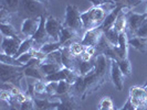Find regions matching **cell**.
I'll list each match as a JSON object with an SVG mask.
<instances>
[{
	"label": "cell",
	"mask_w": 147,
	"mask_h": 110,
	"mask_svg": "<svg viewBox=\"0 0 147 110\" xmlns=\"http://www.w3.org/2000/svg\"><path fill=\"white\" fill-rule=\"evenodd\" d=\"M106 81H107V75L97 73L95 71V67L86 76H82V84H83L81 95L82 100H85L88 96L95 93Z\"/></svg>",
	"instance_id": "1"
},
{
	"label": "cell",
	"mask_w": 147,
	"mask_h": 110,
	"mask_svg": "<svg viewBox=\"0 0 147 110\" xmlns=\"http://www.w3.org/2000/svg\"><path fill=\"white\" fill-rule=\"evenodd\" d=\"M47 13V6L37 0H20L17 15L24 20L28 18H41Z\"/></svg>",
	"instance_id": "2"
},
{
	"label": "cell",
	"mask_w": 147,
	"mask_h": 110,
	"mask_svg": "<svg viewBox=\"0 0 147 110\" xmlns=\"http://www.w3.org/2000/svg\"><path fill=\"white\" fill-rule=\"evenodd\" d=\"M106 15L107 13L103 7H92L88 11L82 12L81 19L83 23V30L88 31L101 27Z\"/></svg>",
	"instance_id": "3"
},
{
	"label": "cell",
	"mask_w": 147,
	"mask_h": 110,
	"mask_svg": "<svg viewBox=\"0 0 147 110\" xmlns=\"http://www.w3.org/2000/svg\"><path fill=\"white\" fill-rule=\"evenodd\" d=\"M1 83H11L17 87L21 88L22 78L24 77V66H11L7 64H0ZM23 90V89H22Z\"/></svg>",
	"instance_id": "4"
},
{
	"label": "cell",
	"mask_w": 147,
	"mask_h": 110,
	"mask_svg": "<svg viewBox=\"0 0 147 110\" xmlns=\"http://www.w3.org/2000/svg\"><path fill=\"white\" fill-rule=\"evenodd\" d=\"M81 13L79 8L74 5H66L65 8V15H64V19H63V27L65 28H70V29L74 30L76 32H81L83 30V23H82Z\"/></svg>",
	"instance_id": "5"
},
{
	"label": "cell",
	"mask_w": 147,
	"mask_h": 110,
	"mask_svg": "<svg viewBox=\"0 0 147 110\" xmlns=\"http://www.w3.org/2000/svg\"><path fill=\"white\" fill-rule=\"evenodd\" d=\"M45 29L51 39V42H59L60 34L63 29V21H61L57 17L48 15L45 20Z\"/></svg>",
	"instance_id": "6"
},
{
	"label": "cell",
	"mask_w": 147,
	"mask_h": 110,
	"mask_svg": "<svg viewBox=\"0 0 147 110\" xmlns=\"http://www.w3.org/2000/svg\"><path fill=\"white\" fill-rule=\"evenodd\" d=\"M23 39L22 37H2L1 41V53L7 54L9 56L16 57L17 53L20 49Z\"/></svg>",
	"instance_id": "7"
},
{
	"label": "cell",
	"mask_w": 147,
	"mask_h": 110,
	"mask_svg": "<svg viewBox=\"0 0 147 110\" xmlns=\"http://www.w3.org/2000/svg\"><path fill=\"white\" fill-rule=\"evenodd\" d=\"M45 20H47V17L45 15L41 17L39 29L34 33V35L31 37L33 40V49H36V50H40V47L42 45H44L45 43L51 42V39H50L48 32H47V29H45Z\"/></svg>",
	"instance_id": "8"
},
{
	"label": "cell",
	"mask_w": 147,
	"mask_h": 110,
	"mask_svg": "<svg viewBox=\"0 0 147 110\" xmlns=\"http://www.w3.org/2000/svg\"><path fill=\"white\" fill-rule=\"evenodd\" d=\"M110 78L113 85L117 90H122L124 87V74L121 72L119 67H118L117 61L116 59H111L110 65Z\"/></svg>",
	"instance_id": "9"
},
{
	"label": "cell",
	"mask_w": 147,
	"mask_h": 110,
	"mask_svg": "<svg viewBox=\"0 0 147 110\" xmlns=\"http://www.w3.org/2000/svg\"><path fill=\"white\" fill-rule=\"evenodd\" d=\"M146 19L147 17L145 13H137L133 10H129L127 12V30H129L131 33L134 34Z\"/></svg>",
	"instance_id": "10"
},
{
	"label": "cell",
	"mask_w": 147,
	"mask_h": 110,
	"mask_svg": "<svg viewBox=\"0 0 147 110\" xmlns=\"http://www.w3.org/2000/svg\"><path fill=\"white\" fill-rule=\"evenodd\" d=\"M103 31L101 29V27L98 28H95V29H91L85 31V33L83 34L81 40V43L85 46V47H88V46H94L95 47L98 40L101 39V37L103 35Z\"/></svg>",
	"instance_id": "11"
},
{
	"label": "cell",
	"mask_w": 147,
	"mask_h": 110,
	"mask_svg": "<svg viewBox=\"0 0 147 110\" xmlns=\"http://www.w3.org/2000/svg\"><path fill=\"white\" fill-rule=\"evenodd\" d=\"M60 106L57 110H81V106L78 103L73 91L60 97Z\"/></svg>",
	"instance_id": "12"
},
{
	"label": "cell",
	"mask_w": 147,
	"mask_h": 110,
	"mask_svg": "<svg viewBox=\"0 0 147 110\" xmlns=\"http://www.w3.org/2000/svg\"><path fill=\"white\" fill-rule=\"evenodd\" d=\"M41 18H28L21 23V33L26 37H32L40 25Z\"/></svg>",
	"instance_id": "13"
},
{
	"label": "cell",
	"mask_w": 147,
	"mask_h": 110,
	"mask_svg": "<svg viewBox=\"0 0 147 110\" xmlns=\"http://www.w3.org/2000/svg\"><path fill=\"white\" fill-rule=\"evenodd\" d=\"M128 35L127 32H122L119 33V39H118V45L113 46V50L115 52L117 59H127L128 55Z\"/></svg>",
	"instance_id": "14"
},
{
	"label": "cell",
	"mask_w": 147,
	"mask_h": 110,
	"mask_svg": "<svg viewBox=\"0 0 147 110\" xmlns=\"http://www.w3.org/2000/svg\"><path fill=\"white\" fill-rule=\"evenodd\" d=\"M124 7H126V6L117 5L113 10H111L110 12L106 15L103 23H102V25H101V29H102V31H103V33H105V32H107L109 30L114 28V24H115V21H116V19H117L118 13L121 12V10H122Z\"/></svg>",
	"instance_id": "15"
},
{
	"label": "cell",
	"mask_w": 147,
	"mask_h": 110,
	"mask_svg": "<svg viewBox=\"0 0 147 110\" xmlns=\"http://www.w3.org/2000/svg\"><path fill=\"white\" fill-rule=\"evenodd\" d=\"M34 110H57V108L60 106L59 101H51L50 98H38L34 97Z\"/></svg>",
	"instance_id": "16"
},
{
	"label": "cell",
	"mask_w": 147,
	"mask_h": 110,
	"mask_svg": "<svg viewBox=\"0 0 147 110\" xmlns=\"http://www.w3.org/2000/svg\"><path fill=\"white\" fill-rule=\"evenodd\" d=\"M129 10H132L129 7H124L121 10V12L118 13L117 19H116L114 28H113V29L116 30L118 33L126 32V30H127V12Z\"/></svg>",
	"instance_id": "17"
},
{
	"label": "cell",
	"mask_w": 147,
	"mask_h": 110,
	"mask_svg": "<svg viewBox=\"0 0 147 110\" xmlns=\"http://www.w3.org/2000/svg\"><path fill=\"white\" fill-rule=\"evenodd\" d=\"M128 45L140 53H146L147 51V39L145 37H132L128 40Z\"/></svg>",
	"instance_id": "18"
},
{
	"label": "cell",
	"mask_w": 147,
	"mask_h": 110,
	"mask_svg": "<svg viewBox=\"0 0 147 110\" xmlns=\"http://www.w3.org/2000/svg\"><path fill=\"white\" fill-rule=\"evenodd\" d=\"M39 68L41 69V72L43 73L44 76H49L52 74L59 72L60 69L63 68V66L61 64H57V63H52V62H43L41 63Z\"/></svg>",
	"instance_id": "19"
},
{
	"label": "cell",
	"mask_w": 147,
	"mask_h": 110,
	"mask_svg": "<svg viewBox=\"0 0 147 110\" xmlns=\"http://www.w3.org/2000/svg\"><path fill=\"white\" fill-rule=\"evenodd\" d=\"M24 77H30L36 81L45 79V76L39 68V66H24Z\"/></svg>",
	"instance_id": "20"
},
{
	"label": "cell",
	"mask_w": 147,
	"mask_h": 110,
	"mask_svg": "<svg viewBox=\"0 0 147 110\" xmlns=\"http://www.w3.org/2000/svg\"><path fill=\"white\" fill-rule=\"evenodd\" d=\"M94 67H95V56L90 62H83L79 59V63H78V73H79V75L86 76L90 72H92L94 69Z\"/></svg>",
	"instance_id": "21"
},
{
	"label": "cell",
	"mask_w": 147,
	"mask_h": 110,
	"mask_svg": "<svg viewBox=\"0 0 147 110\" xmlns=\"http://www.w3.org/2000/svg\"><path fill=\"white\" fill-rule=\"evenodd\" d=\"M79 32H76V31H74V30L70 29V28H65V27H63V29L61 31V34H60V40L59 42L62 45H64L65 43L67 42H70V41H72L73 39L79 37Z\"/></svg>",
	"instance_id": "22"
},
{
	"label": "cell",
	"mask_w": 147,
	"mask_h": 110,
	"mask_svg": "<svg viewBox=\"0 0 147 110\" xmlns=\"http://www.w3.org/2000/svg\"><path fill=\"white\" fill-rule=\"evenodd\" d=\"M0 31L2 37H20L18 34V31L15 29L13 25H11V23H1L0 24Z\"/></svg>",
	"instance_id": "23"
},
{
	"label": "cell",
	"mask_w": 147,
	"mask_h": 110,
	"mask_svg": "<svg viewBox=\"0 0 147 110\" xmlns=\"http://www.w3.org/2000/svg\"><path fill=\"white\" fill-rule=\"evenodd\" d=\"M0 1H1V8L6 9L12 15L18 13L20 0H0Z\"/></svg>",
	"instance_id": "24"
},
{
	"label": "cell",
	"mask_w": 147,
	"mask_h": 110,
	"mask_svg": "<svg viewBox=\"0 0 147 110\" xmlns=\"http://www.w3.org/2000/svg\"><path fill=\"white\" fill-rule=\"evenodd\" d=\"M117 64L121 72L124 74L125 77L132 76V64H131V61L128 59V57L124 59H117Z\"/></svg>",
	"instance_id": "25"
},
{
	"label": "cell",
	"mask_w": 147,
	"mask_h": 110,
	"mask_svg": "<svg viewBox=\"0 0 147 110\" xmlns=\"http://www.w3.org/2000/svg\"><path fill=\"white\" fill-rule=\"evenodd\" d=\"M32 49H33V40H32L31 37H26V39H23L21 45H20V49H19V51H18L17 55H16V59L19 57L22 54H24V53L30 52Z\"/></svg>",
	"instance_id": "26"
},
{
	"label": "cell",
	"mask_w": 147,
	"mask_h": 110,
	"mask_svg": "<svg viewBox=\"0 0 147 110\" xmlns=\"http://www.w3.org/2000/svg\"><path fill=\"white\" fill-rule=\"evenodd\" d=\"M104 37L109 41V43L112 46H117L118 45V39H119V33L115 29H111L107 32L104 33Z\"/></svg>",
	"instance_id": "27"
},
{
	"label": "cell",
	"mask_w": 147,
	"mask_h": 110,
	"mask_svg": "<svg viewBox=\"0 0 147 110\" xmlns=\"http://www.w3.org/2000/svg\"><path fill=\"white\" fill-rule=\"evenodd\" d=\"M62 46L63 45L60 43V42H49V43H45L44 45H42L40 47V50L43 52V53H45L47 55H49V54L53 53L54 51L60 50Z\"/></svg>",
	"instance_id": "28"
},
{
	"label": "cell",
	"mask_w": 147,
	"mask_h": 110,
	"mask_svg": "<svg viewBox=\"0 0 147 110\" xmlns=\"http://www.w3.org/2000/svg\"><path fill=\"white\" fill-rule=\"evenodd\" d=\"M72 85H70L66 81H59V86H58V90H57V94L54 97H62V96L66 95L69 93H71V89Z\"/></svg>",
	"instance_id": "29"
},
{
	"label": "cell",
	"mask_w": 147,
	"mask_h": 110,
	"mask_svg": "<svg viewBox=\"0 0 147 110\" xmlns=\"http://www.w3.org/2000/svg\"><path fill=\"white\" fill-rule=\"evenodd\" d=\"M0 62H1V64H7V65L11 66H18V67H22L23 66L16 57L9 56V55L3 54V53H0Z\"/></svg>",
	"instance_id": "30"
},
{
	"label": "cell",
	"mask_w": 147,
	"mask_h": 110,
	"mask_svg": "<svg viewBox=\"0 0 147 110\" xmlns=\"http://www.w3.org/2000/svg\"><path fill=\"white\" fill-rule=\"evenodd\" d=\"M69 47H70L71 53L73 54L75 57H79L82 53L85 51V46L81 42H75L74 41V42H72V43L69 45Z\"/></svg>",
	"instance_id": "31"
},
{
	"label": "cell",
	"mask_w": 147,
	"mask_h": 110,
	"mask_svg": "<svg viewBox=\"0 0 147 110\" xmlns=\"http://www.w3.org/2000/svg\"><path fill=\"white\" fill-rule=\"evenodd\" d=\"M58 86H59V81H47V88H45V93L48 98H52L54 97L58 90Z\"/></svg>",
	"instance_id": "32"
},
{
	"label": "cell",
	"mask_w": 147,
	"mask_h": 110,
	"mask_svg": "<svg viewBox=\"0 0 147 110\" xmlns=\"http://www.w3.org/2000/svg\"><path fill=\"white\" fill-rule=\"evenodd\" d=\"M88 1L92 3V7H104V6L116 7L117 6L114 0H88Z\"/></svg>",
	"instance_id": "33"
},
{
	"label": "cell",
	"mask_w": 147,
	"mask_h": 110,
	"mask_svg": "<svg viewBox=\"0 0 147 110\" xmlns=\"http://www.w3.org/2000/svg\"><path fill=\"white\" fill-rule=\"evenodd\" d=\"M34 84V91H36V95H47L45 93V88H47V81H37L33 83Z\"/></svg>",
	"instance_id": "34"
},
{
	"label": "cell",
	"mask_w": 147,
	"mask_h": 110,
	"mask_svg": "<svg viewBox=\"0 0 147 110\" xmlns=\"http://www.w3.org/2000/svg\"><path fill=\"white\" fill-rule=\"evenodd\" d=\"M12 19V13H10L6 9H0V22L1 23H10Z\"/></svg>",
	"instance_id": "35"
},
{
	"label": "cell",
	"mask_w": 147,
	"mask_h": 110,
	"mask_svg": "<svg viewBox=\"0 0 147 110\" xmlns=\"http://www.w3.org/2000/svg\"><path fill=\"white\" fill-rule=\"evenodd\" d=\"M133 37H145L147 39V19L144 21V23L140 27V29L137 30Z\"/></svg>",
	"instance_id": "36"
},
{
	"label": "cell",
	"mask_w": 147,
	"mask_h": 110,
	"mask_svg": "<svg viewBox=\"0 0 147 110\" xmlns=\"http://www.w3.org/2000/svg\"><path fill=\"white\" fill-rule=\"evenodd\" d=\"M18 110H34V100L33 98H29L27 101L19 105Z\"/></svg>",
	"instance_id": "37"
},
{
	"label": "cell",
	"mask_w": 147,
	"mask_h": 110,
	"mask_svg": "<svg viewBox=\"0 0 147 110\" xmlns=\"http://www.w3.org/2000/svg\"><path fill=\"white\" fill-rule=\"evenodd\" d=\"M31 53H32L33 57H34V59H39L41 63H43V62H45V61L48 59V55H47L45 53H43L41 50H36V49H32V50H31Z\"/></svg>",
	"instance_id": "38"
},
{
	"label": "cell",
	"mask_w": 147,
	"mask_h": 110,
	"mask_svg": "<svg viewBox=\"0 0 147 110\" xmlns=\"http://www.w3.org/2000/svg\"><path fill=\"white\" fill-rule=\"evenodd\" d=\"M98 107L100 108H106V109H110V108H114L113 106V101L110 97H103L101 99V101L98 103Z\"/></svg>",
	"instance_id": "39"
},
{
	"label": "cell",
	"mask_w": 147,
	"mask_h": 110,
	"mask_svg": "<svg viewBox=\"0 0 147 110\" xmlns=\"http://www.w3.org/2000/svg\"><path fill=\"white\" fill-rule=\"evenodd\" d=\"M33 59V55H32V53H31V51L28 52V53H24V54H22V55H20L19 57H17V59L21 63L22 65H27L28 63H29L31 59Z\"/></svg>",
	"instance_id": "40"
},
{
	"label": "cell",
	"mask_w": 147,
	"mask_h": 110,
	"mask_svg": "<svg viewBox=\"0 0 147 110\" xmlns=\"http://www.w3.org/2000/svg\"><path fill=\"white\" fill-rule=\"evenodd\" d=\"M11 98H12V95H11L10 91L1 89V91H0V99H1L2 101H7V103H9L10 100H11Z\"/></svg>",
	"instance_id": "41"
},
{
	"label": "cell",
	"mask_w": 147,
	"mask_h": 110,
	"mask_svg": "<svg viewBox=\"0 0 147 110\" xmlns=\"http://www.w3.org/2000/svg\"><path fill=\"white\" fill-rule=\"evenodd\" d=\"M79 59H81V61H83V62H90V61H92V59H93V56H91L88 52L84 51L81 55L79 56Z\"/></svg>",
	"instance_id": "42"
},
{
	"label": "cell",
	"mask_w": 147,
	"mask_h": 110,
	"mask_svg": "<svg viewBox=\"0 0 147 110\" xmlns=\"http://www.w3.org/2000/svg\"><path fill=\"white\" fill-rule=\"evenodd\" d=\"M85 51L88 52L91 56H93V57L96 56V54H97L96 47H94V46H88V47H85Z\"/></svg>",
	"instance_id": "43"
},
{
	"label": "cell",
	"mask_w": 147,
	"mask_h": 110,
	"mask_svg": "<svg viewBox=\"0 0 147 110\" xmlns=\"http://www.w3.org/2000/svg\"><path fill=\"white\" fill-rule=\"evenodd\" d=\"M39 2H41V3H43L45 6H48V2H49V0H37Z\"/></svg>",
	"instance_id": "44"
},
{
	"label": "cell",
	"mask_w": 147,
	"mask_h": 110,
	"mask_svg": "<svg viewBox=\"0 0 147 110\" xmlns=\"http://www.w3.org/2000/svg\"><path fill=\"white\" fill-rule=\"evenodd\" d=\"M116 110H128V108H127V103H125V105H124V106H123L121 109H116Z\"/></svg>",
	"instance_id": "45"
},
{
	"label": "cell",
	"mask_w": 147,
	"mask_h": 110,
	"mask_svg": "<svg viewBox=\"0 0 147 110\" xmlns=\"http://www.w3.org/2000/svg\"><path fill=\"white\" fill-rule=\"evenodd\" d=\"M8 110H18V108H17V107H15V106H9Z\"/></svg>",
	"instance_id": "46"
},
{
	"label": "cell",
	"mask_w": 147,
	"mask_h": 110,
	"mask_svg": "<svg viewBox=\"0 0 147 110\" xmlns=\"http://www.w3.org/2000/svg\"><path fill=\"white\" fill-rule=\"evenodd\" d=\"M97 110H116L115 109V108H110V109H106V108H100V107H98V109Z\"/></svg>",
	"instance_id": "47"
},
{
	"label": "cell",
	"mask_w": 147,
	"mask_h": 110,
	"mask_svg": "<svg viewBox=\"0 0 147 110\" xmlns=\"http://www.w3.org/2000/svg\"><path fill=\"white\" fill-rule=\"evenodd\" d=\"M145 15H146V17H147V8H146V11H145Z\"/></svg>",
	"instance_id": "48"
},
{
	"label": "cell",
	"mask_w": 147,
	"mask_h": 110,
	"mask_svg": "<svg viewBox=\"0 0 147 110\" xmlns=\"http://www.w3.org/2000/svg\"><path fill=\"white\" fill-rule=\"evenodd\" d=\"M145 88H146V90H147V83H146V85H145Z\"/></svg>",
	"instance_id": "49"
},
{
	"label": "cell",
	"mask_w": 147,
	"mask_h": 110,
	"mask_svg": "<svg viewBox=\"0 0 147 110\" xmlns=\"http://www.w3.org/2000/svg\"><path fill=\"white\" fill-rule=\"evenodd\" d=\"M137 1H138V2H143V1H142V0H137Z\"/></svg>",
	"instance_id": "50"
},
{
	"label": "cell",
	"mask_w": 147,
	"mask_h": 110,
	"mask_svg": "<svg viewBox=\"0 0 147 110\" xmlns=\"http://www.w3.org/2000/svg\"><path fill=\"white\" fill-rule=\"evenodd\" d=\"M142 1H143V2H145V1H147V0H142Z\"/></svg>",
	"instance_id": "51"
}]
</instances>
